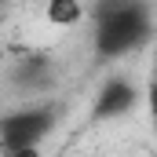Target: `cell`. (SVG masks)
<instances>
[{"instance_id": "obj_1", "label": "cell", "mask_w": 157, "mask_h": 157, "mask_svg": "<svg viewBox=\"0 0 157 157\" xmlns=\"http://www.w3.org/2000/svg\"><path fill=\"white\" fill-rule=\"evenodd\" d=\"M91 22H95V33H91V48H95V59L99 62H113L124 59L128 51L143 48L150 33H154V15L146 4H135V0H102L95 4L91 11Z\"/></svg>"}, {"instance_id": "obj_2", "label": "cell", "mask_w": 157, "mask_h": 157, "mask_svg": "<svg viewBox=\"0 0 157 157\" xmlns=\"http://www.w3.org/2000/svg\"><path fill=\"white\" fill-rule=\"evenodd\" d=\"M59 121V110L51 102L44 106H26V110H15L7 117H0V146L4 154L7 150H29V146H40L51 128Z\"/></svg>"}, {"instance_id": "obj_3", "label": "cell", "mask_w": 157, "mask_h": 157, "mask_svg": "<svg viewBox=\"0 0 157 157\" xmlns=\"http://www.w3.org/2000/svg\"><path fill=\"white\" fill-rule=\"evenodd\" d=\"M135 102H139V91H135V84L128 77H106L99 95H95V102H91V121H99V124L117 121L124 113H132Z\"/></svg>"}, {"instance_id": "obj_4", "label": "cell", "mask_w": 157, "mask_h": 157, "mask_svg": "<svg viewBox=\"0 0 157 157\" xmlns=\"http://www.w3.org/2000/svg\"><path fill=\"white\" fill-rule=\"evenodd\" d=\"M11 88L15 91H48L55 84V66L48 55H22L15 66H11Z\"/></svg>"}, {"instance_id": "obj_5", "label": "cell", "mask_w": 157, "mask_h": 157, "mask_svg": "<svg viewBox=\"0 0 157 157\" xmlns=\"http://www.w3.org/2000/svg\"><path fill=\"white\" fill-rule=\"evenodd\" d=\"M80 18H84V7L77 0H51L48 4V22L51 26H73Z\"/></svg>"}, {"instance_id": "obj_6", "label": "cell", "mask_w": 157, "mask_h": 157, "mask_svg": "<svg viewBox=\"0 0 157 157\" xmlns=\"http://www.w3.org/2000/svg\"><path fill=\"white\" fill-rule=\"evenodd\" d=\"M146 106H150V117H154V128H157V73L150 80V88H146Z\"/></svg>"}, {"instance_id": "obj_7", "label": "cell", "mask_w": 157, "mask_h": 157, "mask_svg": "<svg viewBox=\"0 0 157 157\" xmlns=\"http://www.w3.org/2000/svg\"><path fill=\"white\" fill-rule=\"evenodd\" d=\"M4 157H40V146H29V150H7Z\"/></svg>"}]
</instances>
